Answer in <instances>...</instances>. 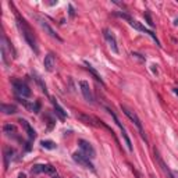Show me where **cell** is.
Wrapping results in <instances>:
<instances>
[{
	"mask_svg": "<svg viewBox=\"0 0 178 178\" xmlns=\"http://www.w3.org/2000/svg\"><path fill=\"white\" fill-rule=\"evenodd\" d=\"M15 18H17V25H18V28H19V31H21L22 36H24L25 42H27V43L29 44L31 49L38 54L39 49H38V44H36V39H35V35H33V31L31 29V27L28 25V22L18 14V11H15Z\"/></svg>",
	"mask_w": 178,
	"mask_h": 178,
	"instance_id": "6da1fadb",
	"label": "cell"
},
{
	"mask_svg": "<svg viewBox=\"0 0 178 178\" xmlns=\"http://www.w3.org/2000/svg\"><path fill=\"white\" fill-rule=\"evenodd\" d=\"M116 15L121 17V18H125L128 22H129V25H131V27H132V28H135L136 31H141V32H143V33H146V35H149L150 38H152L153 40L156 42V44H157L159 47H161L160 42H159V39H157V36H156V33H153V31L146 29V28H145L143 25L141 24V22H138V21H136V19H132L129 15H128L127 13H121V11H117V13H116Z\"/></svg>",
	"mask_w": 178,
	"mask_h": 178,
	"instance_id": "7a4b0ae2",
	"label": "cell"
},
{
	"mask_svg": "<svg viewBox=\"0 0 178 178\" xmlns=\"http://www.w3.org/2000/svg\"><path fill=\"white\" fill-rule=\"evenodd\" d=\"M11 56L15 57L14 47L11 46V42L7 39V36L3 33L2 35V60H3V63H4L6 66L10 64V60H8V58H11Z\"/></svg>",
	"mask_w": 178,
	"mask_h": 178,
	"instance_id": "3957f363",
	"label": "cell"
},
{
	"mask_svg": "<svg viewBox=\"0 0 178 178\" xmlns=\"http://www.w3.org/2000/svg\"><path fill=\"white\" fill-rule=\"evenodd\" d=\"M121 110L124 111V114L128 117V118L131 120V121L135 124V127L138 128V131H139V134H141V136L145 139V141H147V138H146V135H145V131H143V125H142V122H141V120H139V117L136 116V113L135 111H132L131 108H128L127 106H124V104H121Z\"/></svg>",
	"mask_w": 178,
	"mask_h": 178,
	"instance_id": "277c9868",
	"label": "cell"
},
{
	"mask_svg": "<svg viewBox=\"0 0 178 178\" xmlns=\"http://www.w3.org/2000/svg\"><path fill=\"white\" fill-rule=\"evenodd\" d=\"M11 83H13L14 92H15L17 96H19V97H29L31 96L32 92H31L29 86L25 82H22V81H19V79H13Z\"/></svg>",
	"mask_w": 178,
	"mask_h": 178,
	"instance_id": "5b68a950",
	"label": "cell"
},
{
	"mask_svg": "<svg viewBox=\"0 0 178 178\" xmlns=\"http://www.w3.org/2000/svg\"><path fill=\"white\" fill-rule=\"evenodd\" d=\"M72 160H74L75 163H78L79 166H82L83 168H89V170H92V171H95V167H93V164H92L91 159H88L83 153H81V152L72 153Z\"/></svg>",
	"mask_w": 178,
	"mask_h": 178,
	"instance_id": "8992f818",
	"label": "cell"
},
{
	"mask_svg": "<svg viewBox=\"0 0 178 178\" xmlns=\"http://www.w3.org/2000/svg\"><path fill=\"white\" fill-rule=\"evenodd\" d=\"M78 146H79V149H81V153H83L88 159L96 157V150H95V147L92 146L88 141H85V139H78Z\"/></svg>",
	"mask_w": 178,
	"mask_h": 178,
	"instance_id": "52a82bcc",
	"label": "cell"
},
{
	"mask_svg": "<svg viewBox=\"0 0 178 178\" xmlns=\"http://www.w3.org/2000/svg\"><path fill=\"white\" fill-rule=\"evenodd\" d=\"M32 174L33 175H38L40 172H46V174L50 175H56V167L50 166V164H36V166L32 167Z\"/></svg>",
	"mask_w": 178,
	"mask_h": 178,
	"instance_id": "ba28073f",
	"label": "cell"
},
{
	"mask_svg": "<svg viewBox=\"0 0 178 178\" xmlns=\"http://www.w3.org/2000/svg\"><path fill=\"white\" fill-rule=\"evenodd\" d=\"M38 22H39V25L42 27V29L44 31V32H47L49 33V36H52L53 39H56V40H58V42H63V39L60 38V36L56 33V31L53 29L52 27L49 25V22L46 21V19H43V18H40V17H38Z\"/></svg>",
	"mask_w": 178,
	"mask_h": 178,
	"instance_id": "9c48e42d",
	"label": "cell"
},
{
	"mask_svg": "<svg viewBox=\"0 0 178 178\" xmlns=\"http://www.w3.org/2000/svg\"><path fill=\"white\" fill-rule=\"evenodd\" d=\"M79 88H81V92H82L86 102L95 103V97H93V93H92V89L86 81H79Z\"/></svg>",
	"mask_w": 178,
	"mask_h": 178,
	"instance_id": "30bf717a",
	"label": "cell"
},
{
	"mask_svg": "<svg viewBox=\"0 0 178 178\" xmlns=\"http://www.w3.org/2000/svg\"><path fill=\"white\" fill-rule=\"evenodd\" d=\"M104 38H106V40H107V43H108V46H110V49L113 50L116 54H118V53H120V49H118L117 39H116V36H114V33L111 32V31H108V29H104Z\"/></svg>",
	"mask_w": 178,
	"mask_h": 178,
	"instance_id": "8fae6325",
	"label": "cell"
},
{
	"mask_svg": "<svg viewBox=\"0 0 178 178\" xmlns=\"http://www.w3.org/2000/svg\"><path fill=\"white\" fill-rule=\"evenodd\" d=\"M155 156H156V160H157V163H159V166H160V168L163 170V172L167 175V178H174V175H172V171L168 168V166H167L166 163H164V160L161 159V156L159 155V152L155 149Z\"/></svg>",
	"mask_w": 178,
	"mask_h": 178,
	"instance_id": "7c38bea8",
	"label": "cell"
},
{
	"mask_svg": "<svg viewBox=\"0 0 178 178\" xmlns=\"http://www.w3.org/2000/svg\"><path fill=\"white\" fill-rule=\"evenodd\" d=\"M43 66H44V70H46V71H49V72H52L53 70H54V67H56V58H54V56H53L52 53H49V54L44 57Z\"/></svg>",
	"mask_w": 178,
	"mask_h": 178,
	"instance_id": "4fadbf2b",
	"label": "cell"
},
{
	"mask_svg": "<svg viewBox=\"0 0 178 178\" xmlns=\"http://www.w3.org/2000/svg\"><path fill=\"white\" fill-rule=\"evenodd\" d=\"M19 124L24 127V129L27 131V134H28V138H29V141H33V139L36 138V132H35V129H33L32 127H31V124L28 121H25V120H19Z\"/></svg>",
	"mask_w": 178,
	"mask_h": 178,
	"instance_id": "5bb4252c",
	"label": "cell"
},
{
	"mask_svg": "<svg viewBox=\"0 0 178 178\" xmlns=\"http://www.w3.org/2000/svg\"><path fill=\"white\" fill-rule=\"evenodd\" d=\"M52 103H53V107H54V114L61 120V121H64V120H66V117H67V113L60 107V106H58V103L56 102L54 99L52 100Z\"/></svg>",
	"mask_w": 178,
	"mask_h": 178,
	"instance_id": "9a60e30c",
	"label": "cell"
},
{
	"mask_svg": "<svg viewBox=\"0 0 178 178\" xmlns=\"http://www.w3.org/2000/svg\"><path fill=\"white\" fill-rule=\"evenodd\" d=\"M14 156V149H11L10 146L4 147V168H8V164H10V160L13 159Z\"/></svg>",
	"mask_w": 178,
	"mask_h": 178,
	"instance_id": "2e32d148",
	"label": "cell"
},
{
	"mask_svg": "<svg viewBox=\"0 0 178 178\" xmlns=\"http://www.w3.org/2000/svg\"><path fill=\"white\" fill-rule=\"evenodd\" d=\"M85 66H86V70H88V71L91 72L92 75H93V78H95V79H96L97 82H100V83H102V85H103V83H104V82H103L102 77H100V75H99V72H97L96 70H95L93 67H92V66H91V64H89V63H86V61H85Z\"/></svg>",
	"mask_w": 178,
	"mask_h": 178,
	"instance_id": "e0dca14e",
	"label": "cell"
},
{
	"mask_svg": "<svg viewBox=\"0 0 178 178\" xmlns=\"http://www.w3.org/2000/svg\"><path fill=\"white\" fill-rule=\"evenodd\" d=\"M2 111L6 114V116H10V114H15L17 113V107L14 104H6V103H3V104H2Z\"/></svg>",
	"mask_w": 178,
	"mask_h": 178,
	"instance_id": "ac0fdd59",
	"label": "cell"
},
{
	"mask_svg": "<svg viewBox=\"0 0 178 178\" xmlns=\"http://www.w3.org/2000/svg\"><path fill=\"white\" fill-rule=\"evenodd\" d=\"M15 125L13 124H6L4 127H3V131H4L6 135H13V134H15Z\"/></svg>",
	"mask_w": 178,
	"mask_h": 178,
	"instance_id": "d6986e66",
	"label": "cell"
},
{
	"mask_svg": "<svg viewBox=\"0 0 178 178\" xmlns=\"http://www.w3.org/2000/svg\"><path fill=\"white\" fill-rule=\"evenodd\" d=\"M40 145H42V147H44V149H49V150L56 149V143H54V142H52V141H42Z\"/></svg>",
	"mask_w": 178,
	"mask_h": 178,
	"instance_id": "ffe728a7",
	"label": "cell"
},
{
	"mask_svg": "<svg viewBox=\"0 0 178 178\" xmlns=\"http://www.w3.org/2000/svg\"><path fill=\"white\" fill-rule=\"evenodd\" d=\"M145 19H146L147 25H149L150 28H153V27H155V22L152 21V17H150V14H149V13H145Z\"/></svg>",
	"mask_w": 178,
	"mask_h": 178,
	"instance_id": "44dd1931",
	"label": "cell"
},
{
	"mask_svg": "<svg viewBox=\"0 0 178 178\" xmlns=\"http://www.w3.org/2000/svg\"><path fill=\"white\" fill-rule=\"evenodd\" d=\"M32 110H33V113H39V111H40V102H39V100H36V102L33 103Z\"/></svg>",
	"mask_w": 178,
	"mask_h": 178,
	"instance_id": "7402d4cb",
	"label": "cell"
},
{
	"mask_svg": "<svg viewBox=\"0 0 178 178\" xmlns=\"http://www.w3.org/2000/svg\"><path fill=\"white\" fill-rule=\"evenodd\" d=\"M68 13H70V17H75V11H74V7H72V6L71 4H70L68 6Z\"/></svg>",
	"mask_w": 178,
	"mask_h": 178,
	"instance_id": "603a6c76",
	"label": "cell"
},
{
	"mask_svg": "<svg viewBox=\"0 0 178 178\" xmlns=\"http://www.w3.org/2000/svg\"><path fill=\"white\" fill-rule=\"evenodd\" d=\"M18 178H25V174H19V175H18Z\"/></svg>",
	"mask_w": 178,
	"mask_h": 178,
	"instance_id": "cb8c5ba5",
	"label": "cell"
},
{
	"mask_svg": "<svg viewBox=\"0 0 178 178\" xmlns=\"http://www.w3.org/2000/svg\"><path fill=\"white\" fill-rule=\"evenodd\" d=\"M174 92H175V93L178 95V89H177V88H174Z\"/></svg>",
	"mask_w": 178,
	"mask_h": 178,
	"instance_id": "d4e9b609",
	"label": "cell"
},
{
	"mask_svg": "<svg viewBox=\"0 0 178 178\" xmlns=\"http://www.w3.org/2000/svg\"><path fill=\"white\" fill-rule=\"evenodd\" d=\"M56 178H58V177H56Z\"/></svg>",
	"mask_w": 178,
	"mask_h": 178,
	"instance_id": "484cf974",
	"label": "cell"
},
{
	"mask_svg": "<svg viewBox=\"0 0 178 178\" xmlns=\"http://www.w3.org/2000/svg\"><path fill=\"white\" fill-rule=\"evenodd\" d=\"M152 178H153V177H152Z\"/></svg>",
	"mask_w": 178,
	"mask_h": 178,
	"instance_id": "4316f807",
	"label": "cell"
}]
</instances>
